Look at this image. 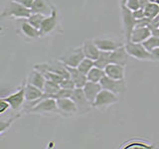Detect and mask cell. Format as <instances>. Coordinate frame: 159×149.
<instances>
[{"mask_svg":"<svg viewBox=\"0 0 159 149\" xmlns=\"http://www.w3.org/2000/svg\"><path fill=\"white\" fill-rule=\"evenodd\" d=\"M151 33L153 36H156L159 38V28H152L151 29Z\"/></svg>","mask_w":159,"mask_h":149,"instance_id":"cell-44","label":"cell"},{"mask_svg":"<svg viewBox=\"0 0 159 149\" xmlns=\"http://www.w3.org/2000/svg\"><path fill=\"white\" fill-rule=\"evenodd\" d=\"M19 26H20V32H21L25 37L30 38V39H37L39 37H41L40 30L32 26V25L27 21V18L21 19Z\"/></svg>","mask_w":159,"mask_h":149,"instance_id":"cell-17","label":"cell"},{"mask_svg":"<svg viewBox=\"0 0 159 149\" xmlns=\"http://www.w3.org/2000/svg\"><path fill=\"white\" fill-rule=\"evenodd\" d=\"M42 74H44V77L46 78V79H49V81H53V82L58 83V84H61L63 82V79H65L64 77L61 76V74L53 73V72H49V71L42 72Z\"/></svg>","mask_w":159,"mask_h":149,"instance_id":"cell-32","label":"cell"},{"mask_svg":"<svg viewBox=\"0 0 159 149\" xmlns=\"http://www.w3.org/2000/svg\"><path fill=\"white\" fill-rule=\"evenodd\" d=\"M60 87L62 88H67V89H75L76 88V84H75L74 81L71 78L64 79L63 82L60 84Z\"/></svg>","mask_w":159,"mask_h":149,"instance_id":"cell-35","label":"cell"},{"mask_svg":"<svg viewBox=\"0 0 159 149\" xmlns=\"http://www.w3.org/2000/svg\"><path fill=\"white\" fill-rule=\"evenodd\" d=\"M60 84L58 83H55L53 81H49V79H46V83H45V86H44V93L48 94V96L52 97L53 98H55V96L57 94V93L60 91Z\"/></svg>","mask_w":159,"mask_h":149,"instance_id":"cell-26","label":"cell"},{"mask_svg":"<svg viewBox=\"0 0 159 149\" xmlns=\"http://www.w3.org/2000/svg\"><path fill=\"white\" fill-rule=\"evenodd\" d=\"M150 1H151V2H154V1H155V0H150Z\"/></svg>","mask_w":159,"mask_h":149,"instance_id":"cell-47","label":"cell"},{"mask_svg":"<svg viewBox=\"0 0 159 149\" xmlns=\"http://www.w3.org/2000/svg\"><path fill=\"white\" fill-rule=\"evenodd\" d=\"M142 44H143V46L146 48V50H148L149 52H152L154 49L159 47V38L151 35L147 40L142 42Z\"/></svg>","mask_w":159,"mask_h":149,"instance_id":"cell-31","label":"cell"},{"mask_svg":"<svg viewBox=\"0 0 159 149\" xmlns=\"http://www.w3.org/2000/svg\"><path fill=\"white\" fill-rule=\"evenodd\" d=\"M132 14H133L134 18H135L136 20L142 19V18L145 17V14H144V9H142V8H139V9L135 10V11H132Z\"/></svg>","mask_w":159,"mask_h":149,"instance_id":"cell-39","label":"cell"},{"mask_svg":"<svg viewBox=\"0 0 159 149\" xmlns=\"http://www.w3.org/2000/svg\"><path fill=\"white\" fill-rule=\"evenodd\" d=\"M106 76L114 79H124V73H125V66L119 64L111 63L104 69Z\"/></svg>","mask_w":159,"mask_h":149,"instance_id":"cell-15","label":"cell"},{"mask_svg":"<svg viewBox=\"0 0 159 149\" xmlns=\"http://www.w3.org/2000/svg\"><path fill=\"white\" fill-rule=\"evenodd\" d=\"M151 53H152L153 57H154V60H155V61H158V62H159V47H157L156 49H154Z\"/></svg>","mask_w":159,"mask_h":149,"instance_id":"cell-42","label":"cell"},{"mask_svg":"<svg viewBox=\"0 0 159 149\" xmlns=\"http://www.w3.org/2000/svg\"><path fill=\"white\" fill-rule=\"evenodd\" d=\"M26 81L28 84H33V86L43 89L44 86H45V83H46V78L44 77V74L41 72L33 68L32 71L28 74Z\"/></svg>","mask_w":159,"mask_h":149,"instance_id":"cell-21","label":"cell"},{"mask_svg":"<svg viewBox=\"0 0 159 149\" xmlns=\"http://www.w3.org/2000/svg\"><path fill=\"white\" fill-rule=\"evenodd\" d=\"M74 89H67V88H60V91L57 93V94L55 96V98H70L72 97Z\"/></svg>","mask_w":159,"mask_h":149,"instance_id":"cell-34","label":"cell"},{"mask_svg":"<svg viewBox=\"0 0 159 149\" xmlns=\"http://www.w3.org/2000/svg\"><path fill=\"white\" fill-rule=\"evenodd\" d=\"M130 56L128 55L126 52L125 46H121L117 49H116L114 51L111 52V63L114 64H119L122 65V66H125V65L130 61Z\"/></svg>","mask_w":159,"mask_h":149,"instance_id":"cell-14","label":"cell"},{"mask_svg":"<svg viewBox=\"0 0 159 149\" xmlns=\"http://www.w3.org/2000/svg\"><path fill=\"white\" fill-rule=\"evenodd\" d=\"M120 148H125V149H132V148H143V149H150L154 148V145L150 143H146L144 141L138 140V139H132V140L128 141L126 143L122 144Z\"/></svg>","mask_w":159,"mask_h":149,"instance_id":"cell-25","label":"cell"},{"mask_svg":"<svg viewBox=\"0 0 159 149\" xmlns=\"http://www.w3.org/2000/svg\"><path fill=\"white\" fill-rule=\"evenodd\" d=\"M108 64H111V52L101 51L98 58L94 61V66L104 70Z\"/></svg>","mask_w":159,"mask_h":149,"instance_id":"cell-27","label":"cell"},{"mask_svg":"<svg viewBox=\"0 0 159 149\" xmlns=\"http://www.w3.org/2000/svg\"><path fill=\"white\" fill-rule=\"evenodd\" d=\"M82 48L84 54V57L91 59L93 61H96L99 56V53H101V50L98 48L93 40H86L83 43Z\"/></svg>","mask_w":159,"mask_h":149,"instance_id":"cell-19","label":"cell"},{"mask_svg":"<svg viewBox=\"0 0 159 149\" xmlns=\"http://www.w3.org/2000/svg\"><path fill=\"white\" fill-rule=\"evenodd\" d=\"M151 24V19L147 17H144L142 19L136 20V26L135 27H149Z\"/></svg>","mask_w":159,"mask_h":149,"instance_id":"cell-37","label":"cell"},{"mask_svg":"<svg viewBox=\"0 0 159 149\" xmlns=\"http://www.w3.org/2000/svg\"><path fill=\"white\" fill-rule=\"evenodd\" d=\"M124 46H125L126 52L131 58L139 60V61H155L152 53L146 50L142 43L126 41V44Z\"/></svg>","mask_w":159,"mask_h":149,"instance_id":"cell-2","label":"cell"},{"mask_svg":"<svg viewBox=\"0 0 159 149\" xmlns=\"http://www.w3.org/2000/svg\"><path fill=\"white\" fill-rule=\"evenodd\" d=\"M26 84H27V81L25 79L23 81L21 87L18 88V91H16L15 93H11L10 96L6 97H3L5 101H7L10 106H11V108L13 111H20L24 103L26 102V97H25V89H26Z\"/></svg>","mask_w":159,"mask_h":149,"instance_id":"cell-7","label":"cell"},{"mask_svg":"<svg viewBox=\"0 0 159 149\" xmlns=\"http://www.w3.org/2000/svg\"><path fill=\"white\" fill-rule=\"evenodd\" d=\"M93 67H94V61H93V60L89 58H84L83 61L79 64V66L77 68L79 69L80 72L87 76L88 73L91 71Z\"/></svg>","mask_w":159,"mask_h":149,"instance_id":"cell-30","label":"cell"},{"mask_svg":"<svg viewBox=\"0 0 159 149\" xmlns=\"http://www.w3.org/2000/svg\"><path fill=\"white\" fill-rule=\"evenodd\" d=\"M117 102H118V97L116 93L102 88L98 94V97L94 99V102H93L92 106L93 108L102 109V108L112 106V104L116 103Z\"/></svg>","mask_w":159,"mask_h":149,"instance_id":"cell-5","label":"cell"},{"mask_svg":"<svg viewBox=\"0 0 159 149\" xmlns=\"http://www.w3.org/2000/svg\"><path fill=\"white\" fill-rule=\"evenodd\" d=\"M46 16H44V15L42 14H39V13H32L30 16L27 18V21L32 25V26H34L35 28H37L40 30V28H41L42 26V23L44 21V19Z\"/></svg>","mask_w":159,"mask_h":149,"instance_id":"cell-29","label":"cell"},{"mask_svg":"<svg viewBox=\"0 0 159 149\" xmlns=\"http://www.w3.org/2000/svg\"><path fill=\"white\" fill-rule=\"evenodd\" d=\"M152 35L151 29L149 27H135L131 33L129 41L134 43H142Z\"/></svg>","mask_w":159,"mask_h":149,"instance_id":"cell-20","label":"cell"},{"mask_svg":"<svg viewBox=\"0 0 159 149\" xmlns=\"http://www.w3.org/2000/svg\"><path fill=\"white\" fill-rule=\"evenodd\" d=\"M71 98L76 102L77 106H78V113H80V114L88 113L93 108L92 103L89 102V99L87 98L86 94L84 93L83 88H75Z\"/></svg>","mask_w":159,"mask_h":149,"instance_id":"cell-9","label":"cell"},{"mask_svg":"<svg viewBox=\"0 0 159 149\" xmlns=\"http://www.w3.org/2000/svg\"><path fill=\"white\" fill-rule=\"evenodd\" d=\"M126 1H127V0H120V6H122V5H125Z\"/></svg>","mask_w":159,"mask_h":149,"instance_id":"cell-45","label":"cell"},{"mask_svg":"<svg viewBox=\"0 0 159 149\" xmlns=\"http://www.w3.org/2000/svg\"><path fill=\"white\" fill-rule=\"evenodd\" d=\"M121 16H122L124 36H125L126 41H129L131 33L136 26V19L134 18L131 10H129L125 5H122L121 6Z\"/></svg>","mask_w":159,"mask_h":149,"instance_id":"cell-10","label":"cell"},{"mask_svg":"<svg viewBox=\"0 0 159 149\" xmlns=\"http://www.w3.org/2000/svg\"><path fill=\"white\" fill-rule=\"evenodd\" d=\"M149 2H151L150 0H139V3H140V7H141L142 9L145 8V7L147 6V5H148Z\"/></svg>","mask_w":159,"mask_h":149,"instance_id":"cell-43","label":"cell"},{"mask_svg":"<svg viewBox=\"0 0 159 149\" xmlns=\"http://www.w3.org/2000/svg\"><path fill=\"white\" fill-rule=\"evenodd\" d=\"M99 84H102V88L111 91L116 94H121L125 93L127 88L126 83L124 79H114L107 76H104L102 79V81L99 82Z\"/></svg>","mask_w":159,"mask_h":149,"instance_id":"cell-11","label":"cell"},{"mask_svg":"<svg viewBox=\"0 0 159 149\" xmlns=\"http://www.w3.org/2000/svg\"><path fill=\"white\" fill-rule=\"evenodd\" d=\"M31 14L32 13L30 8L24 6L21 3L14 1V0H11L3 8L1 13V18L12 17L16 19H23V18H28Z\"/></svg>","mask_w":159,"mask_h":149,"instance_id":"cell-1","label":"cell"},{"mask_svg":"<svg viewBox=\"0 0 159 149\" xmlns=\"http://www.w3.org/2000/svg\"><path fill=\"white\" fill-rule=\"evenodd\" d=\"M52 8L53 4L48 2V0H34L30 10L31 13H39L44 16H49L52 13Z\"/></svg>","mask_w":159,"mask_h":149,"instance_id":"cell-16","label":"cell"},{"mask_svg":"<svg viewBox=\"0 0 159 149\" xmlns=\"http://www.w3.org/2000/svg\"><path fill=\"white\" fill-rule=\"evenodd\" d=\"M10 107H11V106H10V103L7 101H5L3 97L0 99V113L3 114Z\"/></svg>","mask_w":159,"mask_h":149,"instance_id":"cell-38","label":"cell"},{"mask_svg":"<svg viewBox=\"0 0 159 149\" xmlns=\"http://www.w3.org/2000/svg\"><path fill=\"white\" fill-rule=\"evenodd\" d=\"M66 67L68 72L70 73V78L73 79L75 84H76V88H84V84L88 82V78L86 74L80 72L78 68L70 67V66H66Z\"/></svg>","mask_w":159,"mask_h":149,"instance_id":"cell-22","label":"cell"},{"mask_svg":"<svg viewBox=\"0 0 159 149\" xmlns=\"http://www.w3.org/2000/svg\"><path fill=\"white\" fill-rule=\"evenodd\" d=\"M125 6L129 10H131V11H135V10L141 8L140 3H139V0H127Z\"/></svg>","mask_w":159,"mask_h":149,"instance_id":"cell-36","label":"cell"},{"mask_svg":"<svg viewBox=\"0 0 159 149\" xmlns=\"http://www.w3.org/2000/svg\"><path fill=\"white\" fill-rule=\"evenodd\" d=\"M144 14H145V17L151 20L155 18L159 14V4L156 2H149L147 6L144 8Z\"/></svg>","mask_w":159,"mask_h":149,"instance_id":"cell-28","label":"cell"},{"mask_svg":"<svg viewBox=\"0 0 159 149\" xmlns=\"http://www.w3.org/2000/svg\"><path fill=\"white\" fill-rule=\"evenodd\" d=\"M154 2H156L157 4H159V0H155V1H154Z\"/></svg>","mask_w":159,"mask_h":149,"instance_id":"cell-46","label":"cell"},{"mask_svg":"<svg viewBox=\"0 0 159 149\" xmlns=\"http://www.w3.org/2000/svg\"><path fill=\"white\" fill-rule=\"evenodd\" d=\"M149 28H150V29H152V28H159V14L157 15L155 18H153L151 20V24H150V26H149Z\"/></svg>","mask_w":159,"mask_h":149,"instance_id":"cell-41","label":"cell"},{"mask_svg":"<svg viewBox=\"0 0 159 149\" xmlns=\"http://www.w3.org/2000/svg\"><path fill=\"white\" fill-rule=\"evenodd\" d=\"M106 76V72L102 69H99L94 66L91 71H89L87 74L88 81L93 82V83H99L102 81V79Z\"/></svg>","mask_w":159,"mask_h":149,"instance_id":"cell-24","label":"cell"},{"mask_svg":"<svg viewBox=\"0 0 159 149\" xmlns=\"http://www.w3.org/2000/svg\"><path fill=\"white\" fill-rule=\"evenodd\" d=\"M94 43L101 51L104 52H112L116 49L123 46V44L118 40L112 38H96L93 39Z\"/></svg>","mask_w":159,"mask_h":149,"instance_id":"cell-13","label":"cell"},{"mask_svg":"<svg viewBox=\"0 0 159 149\" xmlns=\"http://www.w3.org/2000/svg\"><path fill=\"white\" fill-rule=\"evenodd\" d=\"M59 25V13L58 9L53 5L52 13L46 16L42 23V26L40 28V35L41 37L48 36V35L53 34L57 30V27Z\"/></svg>","mask_w":159,"mask_h":149,"instance_id":"cell-4","label":"cell"},{"mask_svg":"<svg viewBox=\"0 0 159 149\" xmlns=\"http://www.w3.org/2000/svg\"><path fill=\"white\" fill-rule=\"evenodd\" d=\"M14 1L21 3V4L24 5V6H26V7H28V8H31V6L33 5L34 0H14Z\"/></svg>","mask_w":159,"mask_h":149,"instance_id":"cell-40","label":"cell"},{"mask_svg":"<svg viewBox=\"0 0 159 149\" xmlns=\"http://www.w3.org/2000/svg\"><path fill=\"white\" fill-rule=\"evenodd\" d=\"M34 69L38 70L40 72H45V71H49V72H53L61 74L62 77L65 79L70 78V73L68 72L66 65H65L62 61H52L49 63H42V64H36L34 66Z\"/></svg>","mask_w":159,"mask_h":149,"instance_id":"cell-6","label":"cell"},{"mask_svg":"<svg viewBox=\"0 0 159 149\" xmlns=\"http://www.w3.org/2000/svg\"><path fill=\"white\" fill-rule=\"evenodd\" d=\"M30 113H58L57 99L44 93V96L40 98V102L30 111Z\"/></svg>","mask_w":159,"mask_h":149,"instance_id":"cell-3","label":"cell"},{"mask_svg":"<svg viewBox=\"0 0 159 149\" xmlns=\"http://www.w3.org/2000/svg\"><path fill=\"white\" fill-rule=\"evenodd\" d=\"M19 116H20V114H17L16 116L8 119V120H1L0 121V134H3L4 131H6L7 129H9L10 126H11V124L13 123V121L15 120V119H17Z\"/></svg>","mask_w":159,"mask_h":149,"instance_id":"cell-33","label":"cell"},{"mask_svg":"<svg viewBox=\"0 0 159 149\" xmlns=\"http://www.w3.org/2000/svg\"><path fill=\"white\" fill-rule=\"evenodd\" d=\"M44 96V91L37 87L30 84L27 83L26 89H25V97H26V102H34L37 99L41 98Z\"/></svg>","mask_w":159,"mask_h":149,"instance_id":"cell-23","label":"cell"},{"mask_svg":"<svg viewBox=\"0 0 159 149\" xmlns=\"http://www.w3.org/2000/svg\"><path fill=\"white\" fill-rule=\"evenodd\" d=\"M84 58L86 57H84L83 48L79 47V48L69 50L67 53H65L63 56L60 57L59 60L62 61L66 66L77 68L79 66V64L81 63Z\"/></svg>","mask_w":159,"mask_h":149,"instance_id":"cell-8","label":"cell"},{"mask_svg":"<svg viewBox=\"0 0 159 149\" xmlns=\"http://www.w3.org/2000/svg\"><path fill=\"white\" fill-rule=\"evenodd\" d=\"M58 113L62 116L69 117L78 113V106L73 99L70 98H59L57 99Z\"/></svg>","mask_w":159,"mask_h":149,"instance_id":"cell-12","label":"cell"},{"mask_svg":"<svg viewBox=\"0 0 159 149\" xmlns=\"http://www.w3.org/2000/svg\"><path fill=\"white\" fill-rule=\"evenodd\" d=\"M83 89L87 98L89 99V102L93 104L94 99L98 97V94L102 89V87L99 83H93V82L88 81L87 84H84V87L83 88Z\"/></svg>","mask_w":159,"mask_h":149,"instance_id":"cell-18","label":"cell"}]
</instances>
